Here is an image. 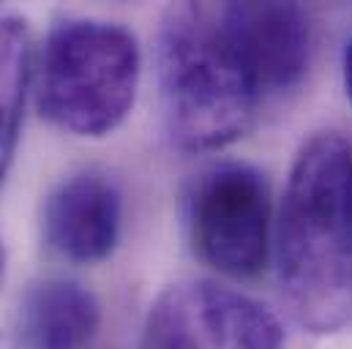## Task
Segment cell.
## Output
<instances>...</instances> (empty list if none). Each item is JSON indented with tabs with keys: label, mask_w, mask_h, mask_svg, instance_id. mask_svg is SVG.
Returning a JSON list of instances; mask_svg holds the SVG:
<instances>
[{
	"label": "cell",
	"mask_w": 352,
	"mask_h": 349,
	"mask_svg": "<svg viewBox=\"0 0 352 349\" xmlns=\"http://www.w3.org/2000/svg\"><path fill=\"white\" fill-rule=\"evenodd\" d=\"M186 227L197 257L232 278H252L270 249V191L249 164H216L186 196Z\"/></svg>",
	"instance_id": "277c9868"
},
{
	"label": "cell",
	"mask_w": 352,
	"mask_h": 349,
	"mask_svg": "<svg viewBox=\"0 0 352 349\" xmlns=\"http://www.w3.org/2000/svg\"><path fill=\"white\" fill-rule=\"evenodd\" d=\"M276 270L292 319L311 333L352 322V150L317 134L298 153L276 224Z\"/></svg>",
	"instance_id": "6da1fadb"
},
{
	"label": "cell",
	"mask_w": 352,
	"mask_h": 349,
	"mask_svg": "<svg viewBox=\"0 0 352 349\" xmlns=\"http://www.w3.org/2000/svg\"><path fill=\"white\" fill-rule=\"evenodd\" d=\"M41 227L47 246L63 260L101 262L120 240L123 196L107 174H72L47 196Z\"/></svg>",
	"instance_id": "8992f818"
},
{
	"label": "cell",
	"mask_w": 352,
	"mask_h": 349,
	"mask_svg": "<svg viewBox=\"0 0 352 349\" xmlns=\"http://www.w3.org/2000/svg\"><path fill=\"white\" fill-rule=\"evenodd\" d=\"M33 77L30 30L19 16H0V185L14 161L25 95Z\"/></svg>",
	"instance_id": "9c48e42d"
},
{
	"label": "cell",
	"mask_w": 352,
	"mask_h": 349,
	"mask_svg": "<svg viewBox=\"0 0 352 349\" xmlns=\"http://www.w3.org/2000/svg\"><path fill=\"white\" fill-rule=\"evenodd\" d=\"M344 87H347V95L352 101V41L347 44V52H344Z\"/></svg>",
	"instance_id": "30bf717a"
},
{
	"label": "cell",
	"mask_w": 352,
	"mask_h": 349,
	"mask_svg": "<svg viewBox=\"0 0 352 349\" xmlns=\"http://www.w3.org/2000/svg\"><path fill=\"white\" fill-rule=\"evenodd\" d=\"M145 349H281V328L263 303L230 286L180 281L153 303Z\"/></svg>",
	"instance_id": "5b68a950"
},
{
	"label": "cell",
	"mask_w": 352,
	"mask_h": 349,
	"mask_svg": "<svg viewBox=\"0 0 352 349\" xmlns=\"http://www.w3.org/2000/svg\"><path fill=\"white\" fill-rule=\"evenodd\" d=\"M140 66L137 38L126 27L88 16L60 19L38 55V112L69 134L107 137L131 112Z\"/></svg>",
	"instance_id": "3957f363"
},
{
	"label": "cell",
	"mask_w": 352,
	"mask_h": 349,
	"mask_svg": "<svg viewBox=\"0 0 352 349\" xmlns=\"http://www.w3.org/2000/svg\"><path fill=\"white\" fill-rule=\"evenodd\" d=\"M159 85L170 139L197 153L243 137L265 101L224 3H180L164 14Z\"/></svg>",
	"instance_id": "7a4b0ae2"
},
{
	"label": "cell",
	"mask_w": 352,
	"mask_h": 349,
	"mask_svg": "<svg viewBox=\"0 0 352 349\" xmlns=\"http://www.w3.org/2000/svg\"><path fill=\"white\" fill-rule=\"evenodd\" d=\"M3 273H6V254H3V246H0V281H3Z\"/></svg>",
	"instance_id": "8fae6325"
},
{
	"label": "cell",
	"mask_w": 352,
	"mask_h": 349,
	"mask_svg": "<svg viewBox=\"0 0 352 349\" xmlns=\"http://www.w3.org/2000/svg\"><path fill=\"white\" fill-rule=\"evenodd\" d=\"M101 322L96 295L77 281L47 278L33 284L16 314L22 349H88Z\"/></svg>",
	"instance_id": "ba28073f"
},
{
	"label": "cell",
	"mask_w": 352,
	"mask_h": 349,
	"mask_svg": "<svg viewBox=\"0 0 352 349\" xmlns=\"http://www.w3.org/2000/svg\"><path fill=\"white\" fill-rule=\"evenodd\" d=\"M224 14L241 41L265 98L300 82L311 55V30L295 3H224Z\"/></svg>",
	"instance_id": "52a82bcc"
}]
</instances>
